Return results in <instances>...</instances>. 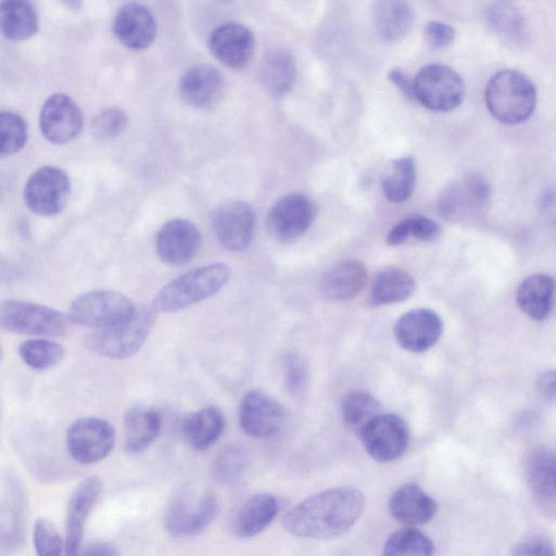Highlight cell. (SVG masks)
<instances>
[{
	"label": "cell",
	"instance_id": "7bdbcfd3",
	"mask_svg": "<svg viewBox=\"0 0 556 556\" xmlns=\"http://www.w3.org/2000/svg\"><path fill=\"white\" fill-rule=\"evenodd\" d=\"M307 382V367L298 355H289L286 359L285 383L289 392L300 393Z\"/></svg>",
	"mask_w": 556,
	"mask_h": 556
},
{
	"label": "cell",
	"instance_id": "f35d334b",
	"mask_svg": "<svg viewBox=\"0 0 556 556\" xmlns=\"http://www.w3.org/2000/svg\"><path fill=\"white\" fill-rule=\"evenodd\" d=\"M245 464V450L240 445H228L215 457L212 476L220 484H231L241 476Z\"/></svg>",
	"mask_w": 556,
	"mask_h": 556
},
{
	"label": "cell",
	"instance_id": "277c9868",
	"mask_svg": "<svg viewBox=\"0 0 556 556\" xmlns=\"http://www.w3.org/2000/svg\"><path fill=\"white\" fill-rule=\"evenodd\" d=\"M156 319V309L152 306L136 307L128 319L105 328H99L86 338V346L96 354L110 358H125L136 354Z\"/></svg>",
	"mask_w": 556,
	"mask_h": 556
},
{
	"label": "cell",
	"instance_id": "f907efd6",
	"mask_svg": "<svg viewBox=\"0 0 556 556\" xmlns=\"http://www.w3.org/2000/svg\"><path fill=\"white\" fill-rule=\"evenodd\" d=\"M81 554L90 556H113L117 555L118 552L109 543L97 542L88 545Z\"/></svg>",
	"mask_w": 556,
	"mask_h": 556
},
{
	"label": "cell",
	"instance_id": "4dcf8cb0",
	"mask_svg": "<svg viewBox=\"0 0 556 556\" xmlns=\"http://www.w3.org/2000/svg\"><path fill=\"white\" fill-rule=\"evenodd\" d=\"M38 29V16L29 0H0V33L8 39H28Z\"/></svg>",
	"mask_w": 556,
	"mask_h": 556
},
{
	"label": "cell",
	"instance_id": "f1b7e54d",
	"mask_svg": "<svg viewBox=\"0 0 556 556\" xmlns=\"http://www.w3.org/2000/svg\"><path fill=\"white\" fill-rule=\"evenodd\" d=\"M414 20V10L402 0H380L372 8L375 29L384 41L393 42L405 37Z\"/></svg>",
	"mask_w": 556,
	"mask_h": 556
},
{
	"label": "cell",
	"instance_id": "f5cc1de1",
	"mask_svg": "<svg viewBox=\"0 0 556 556\" xmlns=\"http://www.w3.org/2000/svg\"><path fill=\"white\" fill-rule=\"evenodd\" d=\"M2 358H3V351H2V348L0 345V363H1Z\"/></svg>",
	"mask_w": 556,
	"mask_h": 556
},
{
	"label": "cell",
	"instance_id": "836d02e7",
	"mask_svg": "<svg viewBox=\"0 0 556 556\" xmlns=\"http://www.w3.org/2000/svg\"><path fill=\"white\" fill-rule=\"evenodd\" d=\"M416 182V166L412 156L392 160L386 168L381 187L384 197L394 203L406 201Z\"/></svg>",
	"mask_w": 556,
	"mask_h": 556
},
{
	"label": "cell",
	"instance_id": "603a6c76",
	"mask_svg": "<svg viewBox=\"0 0 556 556\" xmlns=\"http://www.w3.org/2000/svg\"><path fill=\"white\" fill-rule=\"evenodd\" d=\"M388 508L391 516L407 526L429 522L437 513V502L416 483L399 486L390 496Z\"/></svg>",
	"mask_w": 556,
	"mask_h": 556
},
{
	"label": "cell",
	"instance_id": "d4e9b609",
	"mask_svg": "<svg viewBox=\"0 0 556 556\" xmlns=\"http://www.w3.org/2000/svg\"><path fill=\"white\" fill-rule=\"evenodd\" d=\"M367 270L357 260H344L331 267L321 278L320 293L329 301H345L365 287Z\"/></svg>",
	"mask_w": 556,
	"mask_h": 556
},
{
	"label": "cell",
	"instance_id": "6da1fadb",
	"mask_svg": "<svg viewBox=\"0 0 556 556\" xmlns=\"http://www.w3.org/2000/svg\"><path fill=\"white\" fill-rule=\"evenodd\" d=\"M365 507L364 494L351 486L333 488L305 498L283 518L290 534L312 540H330L345 534Z\"/></svg>",
	"mask_w": 556,
	"mask_h": 556
},
{
	"label": "cell",
	"instance_id": "ab89813d",
	"mask_svg": "<svg viewBox=\"0 0 556 556\" xmlns=\"http://www.w3.org/2000/svg\"><path fill=\"white\" fill-rule=\"evenodd\" d=\"M27 125L22 116L9 111H0V156H9L21 151L27 142Z\"/></svg>",
	"mask_w": 556,
	"mask_h": 556
},
{
	"label": "cell",
	"instance_id": "db71d44e",
	"mask_svg": "<svg viewBox=\"0 0 556 556\" xmlns=\"http://www.w3.org/2000/svg\"><path fill=\"white\" fill-rule=\"evenodd\" d=\"M215 1H218V2H230L232 0H215Z\"/></svg>",
	"mask_w": 556,
	"mask_h": 556
},
{
	"label": "cell",
	"instance_id": "f546056e",
	"mask_svg": "<svg viewBox=\"0 0 556 556\" xmlns=\"http://www.w3.org/2000/svg\"><path fill=\"white\" fill-rule=\"evenodd\" d=\"M416 289L414 278L405 270L389 267L378 271L371 283L369 304L380 306L405 301Z\"/></svg>",
	"mask_w": 556,
	"mask_h": 556
},
{
	"label": "cell",
	"instance_id": "7dc6e473",
	"mask_svg": "<svg viewBox=\"0 0 556 556\" xmlns=\"http://www.w3.org/2000/svg\"><path fill=\"white\" fill-rule=\"evenodd\" d=\"M538 392L548 401L555 399V371L545 370L538 376L535 381Z\"/></svg>",
	"mask_w": 556,
	"mask_h": 556
},
{
	"label": "cell",
	"instance_id": "5bb4252c",
	"mask_svg": "<svg viewBox=\"0 0 556 556\" xmlns=\"http://www.w3.org/2000/svg\"><path fill=\"white\" fill-rule=\"evenodd\" d=\"M254 224V211L248 203L239 200L220 204L212 214L216 239L229 251H241L249 247Z\"/></svg>",
	"mask_w": 556,
	"mask_h": 556
},
{
	"label": "cell",
	"instance_id": "83f0119b",
	"mask_svg": "<svg viewBox=\"0 0 556 556\" xmlns=\"http://www.w3.org/2000/svg\"><path fill=\"white\" fill-rule=\"evenodd\" d=\"M554 289L555 281L549 275H530L517 289V305L531 319L543 320L552 311Z\"/></svg>",
	"mask_w": 556,
	"mask_h": 556
},
{
	"label": "cell",
	"instance_id": "9c48e42d",
	"mask_svg": "<svg viewBox=\"0 0 556 556\" xmlns=\"http://www.w3.org/2000/svg\"><path fill=\"white\" fill-rule=\"evenodd\" d=\"M367 454L380 463L397 459L407 448L409 430L395 414L379 413L358 432Z\"/></svg>",
	"mask_w": 556,
	"mask_h": 556
},
{
	"label": "cell",
	"instance_id": "ffe728a7",
	"mask_svg": "<svg viewBox=\"0 0 556 556\" xmlns=\"http://www.w3.org/2000/svg\"><path fill=\"white\" fill-rule=\"evenodd\" d=\"M113 31L125 47L143 50L154 41L157 26L153 14L146 5L131 1L117 11Z\"/></svg>",
	"mask_w": 556,
	"mask_h": 556
},
{
	"label": "cell",
	"instance_id": "bcb514c9",
	"mask_svg": "<svg viewBox=\"0 0 556 556\" xmlns=\"http://www.w3.org/2000/svg\"><path fill=\"white\" fill-rule=\"evenodd\" d=\"M514 555H554L552 543L540 535H533L519 542L511 552Z\"/></svg>",
	"mask_w": 556,
	"mask_h": 556
},
{
	"label": "cell",
	"instance_id": "1f68e13d",
	"mask_svg": "<svg viewBox=\"0 0 556 556\" xmlns=\"http://www.w3.org/2000/svg\"><path fill=\"white\" fill-rule=\"evenodd\" d=\"M161 416L152 408L132 407L124 417L125 448L129 453L146 450L157 437Z\"/></svg>",
	"mask_w": 556,
	"mask_h": 556
},
{
	"label": "cell",
	"instance_id": "cb8c5ba5",
	"mask_svg": "<svg viewBox=\"0 0 556 556\" xmlns=\"http://www.w3.org/2000/svg\"><path fill=\"white\" fill-rule=\"evenodd\" d=\"M526 478L535 502L547 514L555 511V454L540 447L526 462Z\"/></svg>",
	"mask_w": 556,
	"mask_h": 556
},
{
	"label": "cell",
	"instance_id": "d6a6232c",
	"mask_svg": "<svg viewBox=\"0 0 556 556\" xmlns=\"http://www.w3.org/2000/svg\"><path fill=\"white\" fill-rule=\"evenodd\" d=\"M225 420L217 407H204L190 414L182 424L187 442L195 450H206L223 433Z\"/></svg>",
	"mask_w": 556,
	"mask_h": 556
},
{
	"label": "cell",
	"instance_id": "484cf974",
	"mask_svg": "<svg viewBox=\"0 0 556 556\" xmlns=\"http://www.w3.org/2000/svg\"><path fill=\"white\" fill-rule=\"evenodd\" d=\"M277 498L269 493L252 495L238 510L233 532L239 538H252L265 530L278 514Z\"/></svg>",
	"mask_w": 556,
	"mask_h": 556
},
{
	"label": "cell",
	"instance_id": "ee69618b",
	"mask_svg": "<svg viewBox=\"0 0 556 556\" xmlns=\"http://www.w3.org/2000/svg\"><path fill=\"white\" fill-rule=\"evenodd\" d=\"M426 42L432 49L439 50L451 46L455 39V29L443 22L432 21L425 26Z\"/></svg>",
	"mask_w": 556,
	"mask_h": 556
},
{
	"label": "cell",
	"instance_id": "52a82bcc",
	"mask_svg": "<svg viewBox=\"0 0 556 556\" xmlns=\"http://www.w3.org/2000/svg\"><path fill=\"white\" fill-rule=\"evenodd\" d=\"M136 311L134 302L115 290H94L78 295L71 304L68 318L75 324L105 328L119 324Z\"/></svg>",
	"mask_w": 556,
	"mask_h": 556
},
{
	"label": "cell",
	"instance_id": "681fc988",
	"mask_svg": "<svg viewBox=\"0 0 556 556\" xmlns=\"http://www.w3.org/2000/svg\"><path fill=\"white\" fill-rule=\"evenodd\" d=\"M409 237L410 235L408 229V220L407 218H404L390 229L386 241L389 245H400L404 243Z\"/></svg>",
	"mask_w": 556,
	"mask_h": 556
},
{
	"label": "cell",
	"instance_id": "8992f818",
	"mask_svg": "<svg viewBox=\"0 0 556 556\" xmlns=\"http://www.w3.org/2000/svg\"><path fill=\"white\" fill-rule=\"evenodd\" d=\"M460 75L443 64L422 66L413 79V94L422 106L435 112H450L465 98Z\"/></svg>",
	"mask_w": 556,
	"mask_h": 556
},
{
	"label": "cell",
	"instance_id": "c3c4849f",
	"mask_svg": "<svg viewBox=\"0 0 556 556\" xmlns=\"http://www.w3.org/2000/svg\"><path fill=\"white\" fill-rule=\"evenodd\" d=\"M388 79L399 88L407 98L414 99L413 80L408 78L406 73L400 67L390 68Z\"/></svg>",
	"mask_w": 556,
	"mask_h": 556
},
{
	"label": "cell",
	"instance_id": "74e56055",
	"mask_svg": "<svg viewBox=\"0 0 556 556\" xmlns=\"http://www.w3.org/2000/svg\"><path fill=\"white\" fill-rule=\"evenodd\" d=\"M435 546L428 535L415 528L392 533L384 544V555H432Z\"/></svg>",
	"mask_w": 556,
	"mask_h": 556
},
{
	"label": "cell",
	"instance_id": "f6af8a7d",
	"mask_svg": "<svg viewBox=\"0 0 556 556\" xmlns=\"http://www.w3.org/2000/svg\"><path fill=\"white\" fill-rule=\"evenodd\" d=\"M409 235L421 241L437 239L441 233V227L433 219L424 215L407 217Z\"/></svg>",
	"mask_w": 556,
	"mask_h": 556
},
{
	"label": "cell",
	"instance_id": "5b68a950",
	"mask_svg": "<svg viewBox=\"0 0 556 556\" xmlns=\"http://www.w3.org/2000/svg\"><path fill=\"white\" fill-rule=\"evenodd\" d=\"M70 318L50 306L24 300H0V329L9 332L60 337Z\"/></svg>",
	"mask_w": 556,
	"mask_h": 556
},
{
	"label": "cell",
	"instance_id": "7a4b0ae2",
	"mask_svg": "<svg viewBox=\"0 0 556 556\" xmlns=\"http://www.w3.org/2000/svg\"><path fill=\"white\" fill-rule=\"evenodd\" d=\"M484 98L486 108L495 119L515 125L532 115L536 91L526 74L515 70H503L490 78Z\"/></svg>",
	"mask_w": 556,
	"mask_h": 556
},
{
	"label": "cell",
	"instance_id": "4fadbf2b",
	"mask_svg": "<svg viewBox=\"0 0 556 556\" xmlns=\"http://www.w3.org/2000/svg\"><path fill=\"white\" fill-rule=\"evenodd\" d=\"M316 214V204L307 195L296 192L288 193L269 210L266 228L274 239L290 242L309 228Z\"/></svg>",
	"mask_w": 556,
	"mask_h": 556
},
{
	"label": "cell",
	"instance_id": "b9f144b4",
	"mask_svg": "<svg viewBox=\"0 0 556 556\" xmlns=\"http://www.w3.org/2000/svg\"><path fill=\"white\" fill-rule=\"evenodd\" d=\"M128 124L127 115L117 108H106L100 111L92 119L93 135L103 140H110L124 132Z\"/></svg>",
	"mask_w": 556,
	"mask_h": 556
},
{
	"label": "cell",
	"instance_id": "44dd1931",
	"mask_svg": "<svg viewBox=\"0 0 556 556\" xmlns=\"http://www.w3.org/2000/svg\"><path fill=\"white\" fill-rule=\"evenodd\" d=\"M201 244L198 228L182 218L165 223L156 236V251L160 258L170 265L189 262L197 254Z\"/></svg>",
	"mask_w": 556,
	"mask_h": 556
},
{
	"label": "cell",
	"instance_id": "8d00e7d4",
	"mask_svg": "<svg viewBox=\"0 0 556 556\" xmlns=\"http://www.w3.org/2000/svg\"><path fill=\"white\" fill-rule=\"evenodd\" d=\"M64 348L50 339H30L18 346V355L25 365L35 370H46L63 359Z\"/></svg>",
	"mask_w": 556,
	"mask_h": 556
},
{
	"label": "cell",
	"instance_id": "4316f807",
	"mask_svg": "<svg viewBox=\"0 0 556 556\" xmlns=\"http://www.w3.org/2000/svg\"><path fill=\"white\" fill-rule=\"evenodd\" d=\"M260 79L265 91L273 98L286 96L296 79V66L292 54L285 49L268 51L261 64Z\"/></svg>",
	"mask_w": 556,
	"mask_h": 556
},
{
	"label": "cell",
	"instance_id": "7c38bea8",
	"mask_svg": "<svg viewBox=\"0 0 556 556\" xmlns=\"http://www.w3.org/2000/svg\"><path fill=\"white\" fill-rule=\"evenodd\" d=\"M114 443V428L109 421L97 417L75 420L66 434L67 451L80 464H92L105 458Z\"/></svg>",
	"mask_w": 556,
	"mask_h": 556
},
{
	"label": "cell",
	"instance_id": "e0dca14e",
	"mask_svg": "<svg viewBox=\"0 0 556 556\" xmlns=\"http://www.w3.org/2000/svg\"><path fill=\"white\" fill-rule=\"evenodd\" d=\"M443 331L441 317L429 308H414L397 318L393 333L397 344L413 353L431 349Z\"/></svg>",
	"mask_w": 556,
	"mask_h": 556
},
{
	"label": "cell",
	"instance_id": "2e32d148",
	"mask_svg": "<svg viewBox=\"0 0 556 556\" xmlns=\"http://www.w3.org/2000/svg\"><path fill=\"white\" fill-rule=\"evenodd\" d=\"M286 413L282 405L260 390L247 392L241 401L239 422L250 437L265 439L281 428Z\"/></svg>",
	"mask_w": 556,
	"mask_h": 556
},
{
	"label": "cell",
	"instance_id": "e575fe53",
	"mask_svg": "<svg viewBox=\"0 0 556 556\" xmlns=\"http://www.w3.org/2000/svg\"><path fill=\"white\" fill-rule=\"evenodd\" d=\"M490 27L501 37L521 41L527 34L526 20L511 0H493L486 9Z\"/></svg>",
	"mask_w": 556,
	"mask_h": 556
},
{
	"label": "cell",
	"instance_id": "ac0fdd59",
	"mask_svg": "<svg viewBox=\"0 0 556 556\" xmlns=\"http://www.w3.org/2000/svg\"><path fill=\"white\" fill-rule=\"evenodd\" d=\"M102 490L98 476L85 478L73 491L66 511L64 549L65 555L79 554L86 519Z\"/></svg>",
	"mask_w": 556,
	"mask_h": 556
},
{
	"label": "cell",
	"instance_id": "8fae6325",
	"mask_svg": "<svg viewBox=\"0 0 556 556\" xmlns=\"http://www.w3.org/2000/svg\"><path fill=\"white\" fill-rule=\"evenodd\" d=\"M217 500L205 492L199 497L188 491L176 495L165 514V528L173 536H190L202 532L215 518Z\"/></svg>",
	"mask_w": 556,
	"mask_h": 556
},
{
	"label": "cell",
	"instance_id": "3957f363",
	"mask_svg": "<svg viewBox=\"0 0 556 556\" xmlns=\"http://www.w3.org/2000/svg\"><path fill=\"white\" fill-rule=\"evenodd\" d=\"M230 269L215 263L191 269L163 287L153 300L156 312H176L215 294L227 282Z\"/></svg>",
	"mask_w": 556,
	"mask_h": 556
},
{
	"label": "cell",
	"instance_id": "816d5d0a",
	"mask_svg": "<svg viewBox=\"0 0 556 556\" xmlns=\"http://www.w3.org/2000/svg\"><path fill=\"white\" fill-rule=\"evenodd\" d=\"M67 3L68 7L77 9L81 2V0H63Z\"/></svg>",
	"mask_w": 556,
	"mask_h": 556
},
{
	"label": "cell",
	"instance_id": "d6986e66",
	"mask_svg": "<svg viewBox=\"0 0 556 556\" xmlns=\"http://www.w3.org/2000/svg\"><path fill=\"white\" fill-rule=\"evenodd\" d=\"M210 49L224 65L239 70L252 59L255 39L252 31L239 23H226L216 27L210 36Z\"/></svg>",
	"mask_w": 556,
	"mask_h": 556
},
{
	"label": "cell",
	"instance_id": "7402d4cb",
	"mask_svg": "<svg viewBox=\"0 0 556 556\" xmlns=\"http://www.w3.org/2000/svg\"><path fill=\"white\" fill-rule=\"evenodd\" d=\"M179 96L189 106L208 109L223 97L225 81L213 66L199 64L188 68L179 80Z\"/></svg>",
	"mask_w": 556,
	"mask_h": 556
},
{
	"label": "cell",
	"instance_id": "30bf717a",
	"mask_svg": "<svg viewBox=\"0 0 556 556\" xmlns=\"http://www.w3.org/2000/svg\"><path fill=\"white\" fill-rule=\"evenodd\" d=\"M490 194L488 180L479 174L453 181L439 198V215L447 220L477 217L485 210Z\"/></svg>",
	"mask_w": 556,
	"mask_h": 556
},
{
	"label": "cell",
	"instance_id": "d590c367",
	"mask_svg": "<svg viewBox=\"0 0 556 556\" xmlns=\"http://www.w3.org/2000/svg\"><path fill=\"white\" fill-rule=\"evenodd\" d=\"M380 402L369 392L356 390L348 393L341 405L345 426L353 432L361 429L376 415L381 413Z\"/></svg>",
	"mask_w": 556,
	"mask_h": 556
},
{
	"label": "cell",
	"instance_id": "60d3db41",
	"mask_svg": "<svg viewBox=\"0 0 556 556\" xmlns=\"http://www.w3.org/2000/svg\"><path fill=\"white\" fill-rule=\"evenodd\" d=\"M33 542L39 556H58L64 548L59 530L51 520L45 517L38 518L34 523Z\"/></svg>",
	"mask_w": 556,
	"mask_h": 556
},
{
	"label": "cell",
	"instance_id": "9a60e30c",
	"mask_svg": "<svg viewBox=\"0 0 556 556\" xmlns=\"http://www.w3.org/2000/svg\"><path fill=\"white\" fill-rule=\"evenodd\" d=\"M84 124L83 113L75 101L64 93L49 97L39 114L42 136L51 143L65 144L73 141Z\"/></svg>",
	"mask_w": 556,
	"mask_h": 556
},
{
	"label": "cell",
	"instance_id": "ba28073f",
	"mask_svg": "<svg viewBox=\"0 0 556 556\" xmlns=\"http://www.w3.org/2000/svg\"><path fill=\"white\" fill-rule=\"evenodd\" d=\"M71 180L65 170L46 165L36 169L24 187L26 206L40 216L60 214L70 199Z\"/></svg>",
	"mask_w": 556,
	"mask_h": 556
}]
</instances>
